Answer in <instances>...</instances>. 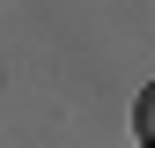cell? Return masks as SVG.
Returning <instances> with one entry per match:
<instances>
[{"label":"cell","instance_id":"1","mask_svg":"<svg viewBox=\"0 0 155 148\" xmlns=\"http://www.w3.org/2000/svg\"><path fill=\"white\" fill-rule=\"evenodd\" d=\"M133 133H140V148H155V82L133 96Z\"/></svg>","mask_w":155,"mask_h":148}]
</instances>
